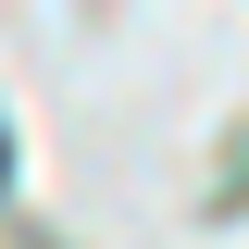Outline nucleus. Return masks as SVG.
I'll use <instances>...</instances> for the list:
<instances>
[{"instance_id":"f257e3e1","label":"nucleus","mask_w":249,"mask_h":249,"mask_svg":"<svg viewBox=\"0 0 249 249\" xmlns=\"http://www.w3.org/2000/svg\"><path fill=\"white\" fill-rule=\"evenodd\" d=\"M0 175H13V137H0Z\"/></svg>"}]
</instances>
